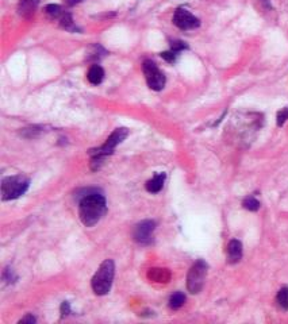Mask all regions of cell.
Returning <instances> with one entry per match:
<instances>
[{
  "mask_svg": "<svg viewBox=\"0 0 288 324\" xmlns=\"http://www.w3.org/2000/svg\"><path fill=\"white\" fill-rule=\"evenodd\" d=\"M107 206L104 196L98 192L85 195L79 204V216L85 227H92L106 214Z\"/></svg>",
  "mask_w": 288,
  "mask_h": 324,
  "instance_id": "1",
  "label": "cell"
},
{
  "mask_svg": "<svg viewBox=\"0 0 288 324\" xmlns=\"http://www.w3.org/2000/svg\"><path fill=\"white\" fill-rule=\"evenodd\" d=\"M127 135H129V130H127V128H125V127L117 128V130H114V133L107 138L106 143L103 145L102 148L96 149V150H91V152H89V154L92 156L91 168H92L93 170L99 169V165L102 164L103 160L114 152V149L118 146L119 143L122 142L123 139L126 138Z\"/></svg>",
  "mask_w": 288,
  "mask_h": 324,
  "instance_id": "2",
  "label": "cell"
},
{
  "mask_svg": "<svg viewBox=\"0 0 288 324\" xmlns=\"http://www.w3.org/2000/svg\"><path fill=\"white\" fill-rule=\"evenodd\" d=\"M114 273H115V266L114 262L111 260H106L103 262L102 265L99 266L98 272L95 273L92 278V285L93 292L99 296L107 295L111 289L112 285V280H114Z\"/></svg>",
  "mask_w": 288,
  "mask_h": 324,
  "instance_id": "3",
  "label": "cell"
},
{
  "mask_svg": "<svg viewBox=\"0 0 288 324\" xmlns=\"http://www.w3.org/2000/svg\"><path fill=\"white\" fill-rule=\"evenodd\" d=\"M29 188V180L23 176L6 177L2 181V199L14 200L25 193Z\"/></svg>",
  "mask_w": 288,
  "mask_h": 324,
  "instance_id": "4",
  "label": "cell"
},
{
  "mask_svg": "<svg viewBox=\"0 0 288 324\" xmlns=\"http://www.w3.org/2000/svg\"><path fill=\"white\" fill-rule=\"evenodd\" d=\"M207 276V265L204 261H198L194 264L187 276V288L191 293H199L204 285V280Z\"/></svg>",
  "mask_w": 288,
  "mask_h": 324,
  "instance_id": "5",
  "label": "cell"
},
{
  "mask_svg": "<svg viewBox=\"0 0 288 324\" xmlns=\"http://www.w3.org/2000/svg\"><path fill=\"white\" fill-rule=\"evenodd\" d=\"M142 71H144L149 88L153 91H161L165 87V76L153 61H145L142 65Z\"/></svg>",
  "mask_w": 288,
  "mask_h": 324,
  "instance_id": "6",
  "label": "cell"
},
{
  "mask_svg": "<svg viewBox=\"0 0 288 324\" xmlns=\"http://www.w3.org/2000/svg\"><path fill=\"white\" fill-rule=\"evenodd\" d=\"M174 23L182 30H192L199 27V19L184 9H178L174 15Z\"/></svg>",
  "mask_w": 288,
  "mask_h": 324,
  "instance_id": "7",
  "label": "cell"
},
{
  "mask_svg": "<svg viewBox=\"0 0 288 324\" xmlns=\"http://www.w3.org/2000/svg\"><path fill=\"white\" fill-rule=\"evenodd\" d=\"M156 223L152 220H145L137 224L136 230H134V239L141 244H148L152 242L153 231H154Z\"/></svg>",
  "mask_w": 288,
  "mask_h": 324,
  "instance_id": "8",
  "label": "cell"
},
{
  "mask_svg": "<svg viewBox=\"0 0 288 324\" xmlns=\"http://www.w3.org/2000/svg\"><path fill=\"white\" fill-rule=\"evenodd\" d=\"M39 0H19V5H18V13L19 15L26 19H29L34 15L35 10L38 7Z\"/></svg>",
  "mask_w": 288,
  "mask_h": 324,
  "instance_id": "9",
  "label": "cell"
},
{
  "mask_svg": "<svg viewBox=\"0 0 288 324\" xmlns=\"http://www.w3.org/2000/svg\"><path fill=\"white\" fill-rule=\"evenodd\" d=\"M242 258V244L240 240H230L227 244V260L230 264H237Z\"/></svg>",
  "mask_w": 288,
  "mask_h": 324,
  "instance_id": "10",
  "label": "cell"
},
{
  "mask_svg": "<svg viewBox=\"0 0 288 324\" xmlns=\"http://www.w3.org/2000/svg\"><path fill=\"white\" fill-rule=\"evenodd\" d=\"M148 278L150 281L160 282V284H166L170 280V272L168 269H150L148 272Z\"/></svg>",
  "mask_w": 288,
  "mask_h": 324,
  "instance_id": "11",
  "label": "cell"
},
{
  "mask_svg": "<svg viewBox=\"0 0 288 324\" xmlns=\"http://www.w3.org/2000/svg\"><path fill=\"white\" fill-rule=\"evenodd\" d=\"M164 181H165V174L164 173L156 174L152 180H149L146 182V190L150 192V193H158L162 189V186H164Z\"/></svg>",
  "mask_w": 288,
  "mask_h": 324,
  "instance_id": "12",
  "label": "cell"
},
{
  "mask_svg": "<svg viewBox=\"0 0 288 324\" xmlns=\"http://www.w3.org/2000/svg\"><path fill=\"white\" fill-rule=\"evenodd\" d=\"M87 79L91 84L93 85H99L104 79V71L100 65H92L89 68L88 75H87Z\"/></svg>",
  "mask_w": 288,
  "mask_h": 324,
  "instance_id": "13",
  "label": "cell"
},
{
  "mask_svg": "<svg viewBox=\"0 0 288 324\" xmlns=\"http://www.w3.org/2000/svg\"><path fill=\"white\" fill-rule=\"evenodd\" d=\"M60 25H61L63 29L69 30V31H76L77 30V27L75 26V23H73L72 15L68 13H64L63 17L60 18Z\"/></svg>",
  "mask_w": 288,
  "mask_h": 324,
  "instance_id": "14",
  "label": "cell"
},
{
  "mask_svg": "<svg viewBox=\"0 0 288 324\" xmlns=\"http://www.w3.org/2000/svg\"><path fill=\"white\" fill-rule=\"evenodd\" d=\"M184 303H186V296L183 295L182 292H176V293H174V295L170 296L169 307L172 308V309H179Z\"/></svg>",
  "mask_w": 288,
  "mask_h": 324,
  "instance_id": "15",
  "label": "cell"
},
{
  "mask_svg": "<svg viewBox=\"0 0 288 324\" xmlns=\"http://www.w3.org/2000/svg\"><path fill=\"white\" fill-rule=\"evenodd\" d=\"M276 301H277V305H279L281 309H288V288H281L276 296Z\"/></svg>",
  "mask_w": 288,
  "mask_h": 324,
  "instance_id": "16",
  "label": "cell"
},
{
  "mask_svg": "<svg viewBox=\"0 0 288 324\" xmlns=\"http://www.w3.org/2000/svg\"><path fill=\"white\" fill-rule=\"evenodd\" d=\"M45 13L50 19H57V18H61L64 15L63 10L59 5H47L45 7Z\"/></svg>",
  "mask_w": 288,
  "mask_h": 324,
  "instance_id": "17",
  "label": "cell"
},
{
  "mask_svg": "<svg viewBox=\"0 0 288 324\" xmlns=\"http://www.w3.org/2000/svg\"><path fill=\"white\" fill-rule=\"evenodd\" d=\"M242 206H244V208H246V210L257 211L260 208V203L259 200H256L254 198H246L245 200H244V203H242Z\"/></svg>",
  "mask_w": 288,
  "mask_h": 324,
  "instance_id": "18",
  "label": "cell"
},
{
  "mask_svg": "<svg viewBox=\"0 0 288 324\" xmlns=\"http://www.w3.org/2000/svg\"><path fill=\"white\" fill-rule=\"evenodd\" d=\"M288 119V107L283 108L281 111L277 112V116H276V123H277V126H283L284 123L287 122Z\"/></svg>",
  "mask_w": 288,
  "mask_h": 324,
  "instance_id": "19",
  "label": "cell"
},
{
  "mask_svg": "<svg viewBox=\"0 0 288 324\" xmlns=\"http://www.w3.org/2000/svg\"><path fill=\"white\" fill-rule=\"evenodd\" d=\"M187 43L183 42V41H172L170 42V50L175 51V53H180L182 50L187 49Z\"/></svg>",
  "mask_w": 288,
  "mask_h": 324,
  "instance_id": "20",
  "label": "cell"
},
{
  "mask_svg": "<svg viewBox=\"0 0 288 324\" xmlns=\"http://www.w3.org/2000/svg\"><path fill=\"white\" fill-rule=\"evenodd\" d=\"M176 54L178 53H175V51H164V53H161V57L164 59H165L166 62H175L176 61Z\"/></svg>",
  "mask_w": 288,
  "mask_h": 324,
  "instance_id": "21",
  "label": "cell"
},
{
  "mask_svg": "<svg viewBox=\"0 0 288 324\" xmlns=\"http://www.w3.org/2000/svg\"><path fill=\"white\" fill-rule=\"evenodd\" d=\"M19 323H35V317L33 315H27L26 317H23V319L19 320Z\"/></svg>",
  "mask_w": 288,
  "mask_h": 324,
  "instance_id": "22",
  "label": "cell"
},
{
  "mask_svg": "<svg viewBox=\"0 0 288 324\" xmlns=\"http://www.w3.org/2000/svg\"><path fill=\"white\" fill-rule=\"evenodd\" d=\"M69 312H71L69 304L67 303V301H64L63 305H61V313H63V316H65V315H68Z\"/></svg>",
  "mask_w": 288,
  "mask_h": 324,
  "instance_id": "23",
  "label": "cell"
},
{
  "mask_svg": "<svg viewBox=\"0 0 288 324\" xmlns=\"http://www.w3.org/2000/svg\"><path fill=\"white\" fill-rule=\"evenodd\" d=\"M83 0H65V5L69 6V7H72V6L75 5H79V3H81Z\"/></svg>",
  "mask_w": 288,
  "mask_h": 324,
  "instance_id": "24",
  "label": "cell"
}]
</instances>
